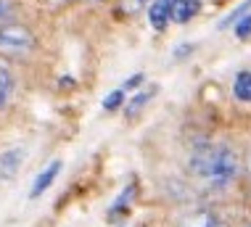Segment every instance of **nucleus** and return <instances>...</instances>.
I'll return each mask as SVG.
<instances>
[{
    "mask_svg": "<svg viewBox=\"0 0 251 227\" xmlns=\"http://www.w3.org/2000/svg\"><path fill=\"white\" fill-rule=\"evenodd\" d=\"M159 93V85H148V90H140V93H135V98L127 103V116H135V114H140L143 111V108L148 106V103H151V98L153 95Z\"/></svg>",
    "mask_w": 251,
    "mask_h": 227,
    "instance_id": "8",
    "label": "nucleus"
},
{
    "mask_svg": "<svg viewBox=\"0 0 251 227\" xmlns=\"http://www.w3.org/2000/svg\"><path fill=\"white\" fill-rule=\"evenodd\" d=\"M233 95L241 103H251V72H238L233 82Z\"/></svg>",
    "mask_w": 251,
    "mask_h": 227,
    "instance_id": "9",
    "label": "nucleus"
},
{
    "mask_svg": "<svg viewBox=\"0 0 251 227\" xmlns=\"http://www.w3.org/2000/svg\"><path fill=\"white\" fill-rule=\"evenodd\" d=\"M37 50V37L29 26L19 22H3L0 24V56L11 61H22Z\"/></svg>",
    "mask_w": 251,
    "mask_h": 227,
    "instance_id": "2",
    "label": "nucleus"
},
{
    "mask_svg": "<svg viewBox=\"0 0 251 227\" xmlns=\"http://www.w3.org/2000/svg\"><path fill=\"white\" fill-rule=\"evenodd\" d=\"M48 5H66V3H72V0H45Z\"/></svg>",
    "mask_w": 251,
    "mask_h": 227,
    "instance_id": "17",
    "label": "nucleus"
},
{
    "mask_svg": "<svg viewBox=\"0 0 251 227\" xmlns=\"http://www.w3.org/2000/svg\"><path fill=\"white\" fill-rule=\"evenodd\" d=\"M235 37H241V40L251 37V13H249V16H243L241 22L235 24Z\"/></svg>",
    "mask_w": 251,
    "mask_h": 227,
    "instance_id": "12",
    "label": "nucleus"
},
{
    "mask_svg": "<svg viewBox=\"0 0 251 227\" xmlns=\"http://www.w3.org/2000/svg\"><path fill=\"white\" fill-rule=\"evenodd\" d=\"M8 13H11V5H8V0H0V24L8 19Z\"/></svg>",
    "mask_w": 251,
    "mask_h": 227,
    "instance_id": "15",
    "label": "nucleus"
},
{
    "mask_svg": "<svg viewBox=\"0 0 251 227\" xmlns=\"http://www.w3.org/2000/svg\"><path fill=\"white\" fill-rule=\"evenodd\" d=\"M201 0H172V19L177 24H188L199 13Z\"/></svg>",
    "mask_w": 251,
    "mask_h": 227,
    "instance_id": "7",
    "label": "nucleus"
},
{
    "mask_svg": "<svg viewBox=\"0 0 251 227\" xmlns=\"http://www.w3.org/2000/svg\"><path fill=\"white\" fill-rule=\"evenodd\" d=\"M26 161V148H5L0 151V182H8L19 175V169Z\"/></svg>",
    "mask_w": 251,
    "mask_h": 227,
    "instance_id": "3",
    "label": "nucleus"
},
{
    "mask_svg": "<svg viewBox=\"0 0 251 227\" xmlns=\"http://www.w3.org/2000/svg\"><path fill=\"white\" fill-rule=\"evenodd\" d=\"M188 169H191V175L203 185V188L225 190L227 185H233L235 177H238L241 161H238L235 148L227 146V143L201 140V143H196V148L191 151Z\"/></svg>",
    "mask_w": 251,
    "mask_h": 227,
    "instance_id": "1",
    "label": "nucleus"
},
{
    "mask_svg": "<svg viewBox=\"0 0 251 227\" xmlns=\"http://www.w3.org/2000/svg\"><path fill=\"white\" fill-rule=\"evenodd\" d=\"M180 227H225V222L209 209H193L180 219Z\"/></svg>",
    "mask_w": 251,
    "mask_h": 227,
    "instance_id": "4",
    "label": "nucleus"
},
{
    "mask_svg": "<svg viewBox=\"0 0 251 227\" xmlns=\"http://www.w3.org/2000/svg\"><path fill=\"white\" fill-rule=\"evenodd\" d=\"M249 8H251V0H246V3H243V5H241V8H235L233 13H230V16L225 19V22H222V24H220V29H225V26H230V24H233V22H235V19H238V16H241V13H243V11H249Z\"/></svg>",
    "mask_w": 251,
    "mask_h": 227,
    "instance_id": "13",
    "label": "nucleus"
},
{
    "mask_svg": "<svg viewBox=\"0 0 251 227\" xmlns=\"http://www.w3.org/2000/svg\"><path fill=\"white\" fill-rule=\"evenodd\" d=\"M61 167H64V164H61V161L56 159V161H50L48 167H45L43 172H40V175L35 177V182H32L29 198H40V196H43L45 190H48L50 185H53V180H56V177H58V172H61Z\"/></svg>",
    "mask_w": 251,
    "mask_h": 227,
    "instance_id": "5",
    "label": "nucleus"
},
{
    "mask_svg": "<svg viewBox=\"0 0 251 227\" xmlns=\"http://www.w3.org/2000/svg\"><path fill=\"white\" fill-rule=\"evenodd\" d=\"M13 87H16L13 74L5 66H0V108L8 106V101H11V95H13Z\"/></svg>",
    "mask_w": 251,
    "mask_h": 227,
    "instance_id": "10",
    "label": "nucleus"
},
{
    "mask_svg": "<svg viewBox=\"0 0 251 227\" xmlns=\"http://www.w3.org/2000/svg\"><path fill=\"white\" fill-rule=\"evenodd\" d=\"M122 103H125V90H114V93H108L106 98H103V108L106 111H117V108H122Z\"/></svg>",
    "mask_w": 251,
    "mask_h": 227,
    "instance_id": "11",
    "label": "nucleus"
},
{
    "mask_svg": "<svg viewBox=\"0 0 251 227\" xmlns=\"http://www.w3.org/2000/svg\"><path fill=\"white\" fill-rule=\"evenodd\" d=\"M85 3H100V0H85Z\"/></svg>",
    "mask_w": 251,
    "mask_h": 227,
    "instance_id": "19",
    "label": "nucleus"
},
{
    "mask_svg": "<svg viewBox=\"0 0 251 227\" xmlns=\"http://www.w3.org/2000/svg\"><path fill=\"white\" fill-rule=\"evenodd\" d=\"M140 82H143V74H132V77L127 79L125 85H122V90H125V93H127V90H135V87H138Z\"/></svg>",
    "mask_w": 251,
    "mask_h": 227,
    "instance_id": "14",
    "label": "nucleus"
},
{
    "mask_svg": "<svg viewBox=\"0 0 251 227\" xmlns=\"http://www.w3.org/2000/svg\"><path fill=\"white\" fill-rule=\"evenodd\" d=\"M146 0H127V11H135V8H140Z\"/></svg>",
    "mask_w": 251,
    "mask_h": 227,
    "instance_id": "16",
    "label": "nucleus"
},
{
    "mask_svg": "<svg viewBox=\"0 0 251 227\" xmlns=\"http://www.w3.org/2000/svg\"><path fill=\"white\" fill-rule=\"evenodd\" d=\"M148 22L153 29H167V24L172 22V0H153L148 5Z\"/></svg>",
    "mask_w": 251,
    "mask_h": 227,
    "instance_id": "6",
    "label": "nucleus"
},
{
    "mask_svg": "<svg viewBox=\"0 0 251 227\" xmlns=\"http://www.w3.org/2000/svg\"><path fill=\"white\" fill-rule=\"evenodd\" d=\"M246 169H249V180H251V151H249V161H246Z\"/></svg>",
    "mask_w": 251,
    "mask_h": 227,
    "instance_id": "18",
    "label": "nucleus"
}]
</instances>
